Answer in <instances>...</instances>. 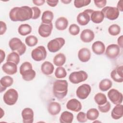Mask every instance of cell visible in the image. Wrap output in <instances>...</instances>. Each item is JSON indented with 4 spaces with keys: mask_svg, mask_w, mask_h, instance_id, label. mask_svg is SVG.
Instances as JSON below:
<instances>
[{
    "mask_svg": "<svg viewBox=\"0 0 123 123\" xmlns=\"http://www.w3.org/2000/svg\"><path fill=\"white\" fill-rule=\"evenodd\" d=\"M91 48L93 52L97 55H101L104 53L105 50V45L100 41H97L94 42Z\"/></svg>",
    "mask_w": 123,
    "mask_h": 123,
    "instance_id": "44dd1931",
    "label": "cell"
},
{
    "mask_svg": "<svg viewBox=\"0 0 123 123\" xmlns=\"http://www.w3.org/2000/svg\"><path fill=\"white\" fill-rule=\"evenodd\" d=\"M95 5L99 8H102L105 7L107 3V0H94Z\"/></svg>",
    "mask_w": 123,
    "mask_h": 123,
    "instance_id": "ee69618b",
    "label": "cell"
},
{
    "mask_svg": "<svg viewBox=\"0 0 123 123\" xmlns=\"http://www.w3.org/2000/svg\"><path fill=\"white\" fill-rule=\"evenodd\" d=\"M67 72L65 68L62 66L57 67L55 71V75L57 78H64L67 75Z\"/></svg>",
    "mask_w": 123,
    "mask_h": 123,
    "instance_id": "74e56055",
    "label": "cell"
},
{
    "mask_svg": "<svg viewBox=\"0 0 123 123\" xmlns=\"http://www.w3.org/2000/svg\"><path fill=\"white\" fill-rule=\"evenodd\" d=\"M24 123H32L34 121V111L31 108L24 109L21 113Z\"/></svg>",
    "mask_w": 123,
    "mask_h": 123,
    "instance_id": "2e32d148",
    "label": "cell"
},
{
    "mask_svg": "<svg viewBox=\"0 0 123 123\" xmlns=\"http://www.w3.org/2000/svg\"><path fill=\"white\" fill-rule=\"evenodd\" d=\"M53 17V13L51 11L49 10L44 11L43 12L41 17V21L42 24H49L52 23Z\"/></svg>",
    "mask_w": 123,
    "mask_h": 123,
    "instance_id": "f1b7e54d",
    "label": "cell"
},
{
    "mask_svg": "<svg viewBox=\"0 0 123 123\" xmlns=\"http://www.w3.org/2000/svg\"><path fill=\"white\" fill-rule=\"evenodd\" d=\"M66 108L68 110L70 111L74 112H78L82 109V104L77 99L72 98L67 102Z\"/></svg>",
    "mask_w": 123,
    "mask_h": 123,
    "instance_id": "ac0fdd59",
    "label": "cell"
},
{
    "mask_svg": "<svg viewBox=\"0 0 123 123\" xmlns=\"http://www.w3.org/2000/svg\"><path fill=\"white\" fill-rule=\"evenodd\" d=\"M55 27L57 29L62 31L66 29L68 25V21L64 17H60L55 21Z\"/></svg>",
    "mask_w": 123,
    "mask_h": 123,
    "instance_id": "484cf974",
    "label": "cell"
},
{
    "mask_svg": "<svg viewBox=\"0 0 123 123\" xmlns=\"http://www.w3.org/2000/svg\"><path fill=\"white\" fill-rule=\"evenodd\" d=\"M91 91V88L90 85L87 84H84L80 86L77 88L76 95L79 98L81 99H85L88 97Z\"/></svg>",
    "mask_w": 123,
    "mask_h": 123,
    "instance_id": "8fae6325",
    "label": "cell"
},
{
    "mask_svg": "<svg viewBox=\"0 0 123 123\" xmlns=\"http://www.w3.org/2000/svg\"><path fill=\"white\" fill-rule=\"evenodd\" d=\"M109 99L115 105L120 104L123 101V94L118 90L111 89L108 92Z\"/></svg>",
    "mask_w": 123,
    "mask_h": 123,
    "instance_id": "7c38bea8",
    "label": "cell"
},
{
    "mask_svg": "<svg viewBox=\"0 0 123 123\" xmlns=\"http://www.w3.org/2000/svg\"><path fill=\"white\" fill-rule=\"evenodd\" d=\"M65 62L66 57L62 53H59L56 54L53 59L54 64L57 66H62L65 63Z\"/></svg>",
    "mask_w": 123,
    "mask_h": 123,
    "instance_id": "f546056e",
    "label": "cell"
},
{
    "mask_svg": "<svg viewBox=\"0 0 123 123\" xmlns=\"http://www.w3.org/2000/svg\"><path fill=\"white\" fill-rule=\"evenodd\" d=\"M73 119V114L68 111L62 112L60 117V122L62 123H71Z\"/></svg>",
    "mask_w": 123,
    "mask_h": 123,
    "instance_id": "83f0119b",
    "label": "cell"
},
{
    "mask_svg": "<svg viewBox=\"0 0 123 123\" xmlns=\"http://www.w3.org/2000/svg\"><path fill=\"white\" fill-rule=\"evenodd\" d=\"M87 78V74L85 71L81 70L71 73L69 76V80L72 83L76 84L86 81Z\"/></svg>",
    "mask_w": 123,
    "mask_h": 123,
    "instance_id": "8992f818",
    "label": "cell"
},
{
    "mask_svg": "<svg viewBox=\"0 0 123 123\" xmlns=\"http://www.w3.org/2000/svg\"><path fill=\"white\" fill-rule=\"evenodd\" d=\"M18 98V93L17 90L13 88L8 89L4 94L3 99L4 102L8 105H13Z\"/></svg>",
    "mask_w": 123,
    "mask_h": 123,
    "instance_id": "5b68a950",
    "label": "cell"
},
{
    "mask_svg": "<svg viewBox=\"0 0 123 123\" xmlns=\"http://www.w3.org/2000/svg\"><path fill=\"white\" fill-rule=\"evenodd\" d=\"M2 71L7 74L13 75L17 73V66L16 64L11 62H7L2 66Z\"/></svg>",
    "mask_w": 123,
    "mask_h": 123,
    "instance_id": "e0dca14e",
    "label": "cell"
},
{
    "mask_svg": "<svg viewBox=\"0 0 123 123\" xmlns=\"http://www.w3.org/2000/svg\"><path fill=\"white\" fill-rule=\"evenodd\" d=\"M65 41L62 37H57L51 40L47 44V48L49 51L56 52L59 51L65 44Z\"/></svg>",
    "mask_w": 123,
    "mask_h": 123,
    "instance_id": "52a82bcc",
    "label": "cell"
},
{
    "mask_svg": "<svg viewBox=\"0 0 123 123\" xmlns=\"http://www.w3.org/2000/svg\"><path fill=\"white\" fill-rule=\"evenodd\" d=\"M33 2L34 4L37 6H41L44 4L45 2V0H33Z\"/></svg>",
    "mask_w": 123,
    "mask_h": 123,
    "instance_id": "7dc6e473",
    "label": "cell"
},
{
    "mask_svg": "<svg viewBox=\"0 0 123 123\" xmlns=\"http://www.w3.org/2000/svg\"><path fill=\"white\" fill-rule=\"evenodd\" d=\"M91 2L90 0H74V5L77 8H80L84 6L89 5Z\"/></svg>",
    "mask_w": 123,
    "mask_h": 123,
    "instance_id": "f35d334b",
    "label": "cell"
},
{
    "mask_svg": "<svg viewBox=\"0 0 123 123\" xmlns=\"http://www.w3.org/2000/svg\"><path fill=\"white\" fill-rule=\"evenodd\" d=\"M33 11L32 8L28 6L15 7L12 9L9 12V17L13 22L25 21L32 19Z\"/></svg>",
    "mask_w": 123,
    "mask_h": 123,
    "instance_id": "6da1fadb",
    "label": "cell"
},
{
    "mask_svg": "<svg viewBox=\"0 0 123 123\" xmlns=\"http://www.w3.org/2000/svg\"><path fill=\"white\" fill-rule=\"evenodd\" d=\"M93 11L91 9H86L79 13L76 18L77 23L81 25H87L90 20V15Z\"/></svg>",
    "mask_w": 123,
    "mask_h": 123,
    "instance_id": "30bf717a",
    "label": "cell"
},
{
    "mask_svg": "<svg viewBox=\"0 0 123 123\" xmlns=\"http://www.w3.org/2000/svg\"><path fill=\"white\" fill-rule=\"evenodd\" d=\"M20 73L22 78L26 81H30L36 76V72L33 70L32 65L28 62H23L20 67Z\"/></svg>",
    "mask_w": 123,
    "mask_h": 123,
    "instance_id": "3957f363",
    "label": "cell"
},
{
    "mask_svg": "<svg viewBox=\"0 0 123 123\" xmlns=\"http://www.w3.org/2000/svg\"><path fill=\"white\" fill-rule=\"evenodd\" d=\"M25 42L28 46L34 47L37 44L38 42V39L36 36L30 35L27 36L25 38Z\"/></svg>",
    "mask_w": 123,
    "mask_h": 123,
    "instance_id": "8d00e7d4",
    "label": "cell"
},
{
    "mask_svg": "<svg viewBox=\"0 0 123 123\" xmlns=\"http://www.w3.org/2000/svg\"><path fill=\"white\" fill-rule=\"evenodd\" d=\"M104 18V15L102 12L100 11H93L90 15V20L95 24L101 23Z\"/></svg>",
    "mask_w": 123,
    "mask_h": 123,
    "instance_id": "4316f807",
    "label": "cell"
},
{
    "mask_svg": "<svg viewBox=\"0 0 123 123\" xmlns=\"http://www.w3.org/2000/svg\"><path fill=\"white\" fill-rule=\"evenodd\" d=\"M95 102L98 105H102L106 103L107 101V98L105 94L102 93H98L96 94L94 97Z\"/></svg>",
    "mask_w": 123,
    "mask_h": 123,
    "instance_id": "836d02e7",
    "label": "cell"
},
{
    "mask_svg": "<svg viewBox=\"0 0 123 123\" xmlns=\"http://www.w3.org/2000/svg\"><path fill=\"white\" fill-rule=\"evenodd\" d=\"M120 52L119 46L115 44L109 45L106 48L105 54L106 56L111 59H114L118 57Z\"/></svg>",
    "mask_w": 123,
    "mask_h": 123,
    "instance_id": "4fadbf2b",
    "label": "cell"
},
{
    "mask_svg": "<svg viewBox=\"0 0 123 123\" xmlns=\"http://www.w3.org/2000/svg\"><path fill=\"white\" fill-rule=\"evenodd\" d=\"M86 115L87 119L90 121H94L98 118L99 111L95 108H91L87 111Z\"/></svg>",
    "mask_w": 123,
    "mask_h": 123,
    "instance_id": "d6a6232c",
    "label": "cell"
},
{
    "mask_svg": "<svg viewBox=\"0 0 123 123\" xmlns=\"http://www.w3.org/2000/svg\"><path fill=\"white\" fill-rule=\"evenodd\" d=\"M9 46L12 51L17 52L20 56L24 54L26 49L25 45L18 37H13L9 42Z\"/></svg>",
    "mask_w": 123,
    "mask_h": 123,
    "instance_id": "277c9868",
    "label": "cell"
},
{
    "mask_svg": "<svg viewBox=\"0 0 123 123\" xmlns=\"http://www.w3.org/2000/svg\"><path fill=\"white\" fill-rule=\"evenodd\" d=\"M32 11H33V16L32 19H37L41 14V11L39 8L37 7H32Z\"/></svg>",
    "mask_w": 123,
    "mask_h": 123,
    "instance_id": "7bdbcfd3",
    "label": "cell"
},
{
    "mask_svg": "<svg viewBox=\"0 0 123 123\" xmlns=\"http://www.w3.org/2000/svg\"><path fill=\"white\" fill-rule=\"evenodd\" d=\"M68 82L65 80H57L53 85V93L58 99L63 98L68 92Z\"/></svg>",
    "mask_w": 123,
    "mask_h": 123,
    "instance_id": "7a4b0ae2",
    "label": "cell"
},
{
    "mask_svg": "<svg viewBox=\"0 0 123 123\" xmlns=\"http://www.w3.org/2000/svg\"><path fill=\"white\" fill-rule=\"evenodd\" d=\"M72 1L71 0H61V2L64 4H69Z\"/></svg>",
    "mask_w": 123,
    "mask_h": 123,
    "instance_id": "816d5d0a",
    "label": "cell"
},
{
    "mask_svg": "<svg viewBox=\"0 0 123 123\" xmlns=\"http://www.w3.org/2000/svg\"><path fill=\"white\" fill-rule=\"evenodd\" d=\"M108 32L111 35L115 36L120 34L121 32V28L118 25L113 24L109 26Z\"/></svg>",
    "mask_w": 123,
    "mask_h": 123,
    "instance_id": "d590c367",
    "label": "cell"
},
{
    "mask_svg": "<svg viewBox=\"0 0 123 123\" xmlns=\"http://www.w3.org/2000/svg\"><path fill=\"white\" fill-rule=\"evenodd\" d=\"M111 105L109 101H107L106 103L102 105H98V109L99 111L102 113L108 112L111 109Z\"/></svg>",
    "mask_w": 123,
    "mask_h": 123,
    "instance_id": "60d3db41",
    "label": "cell"
},
{
    "mask_svg": "<svg viewBox=\"0 0 123 123\" xmlns=\"http://www.w3.org/2000/svg\"><path fill=\"white\" fill-rule=\"evenodd\" d=\"M0 58H1L0 63H2L5 59V52L2 49L0 50Z\"/></svg>",
    "mask_w": 123,
    "mask_h": 123,
    "instance_id": "f907efd6",
    "label": "cell"
},
{
    "mask_svg": "<svg viewBox=\"0 0 123 123\" xmlns=\"http://www.w3.org/2000/svg\"><path fill=\"white\" fill-rule=\"evenodd\" d=\"M68 30L70 34L73 36H76L80 32V28L79 26L74 24L71 25Z\"/></svg>",
    "mask_w": 123,
    "mask_h": 123,
    "instance_id": "ab89813d",
    "label": "cell"
},
{
    "mask_svg": "<svg viewBox=\"0 0 123 123\" xmlns=\"http://www.w3.org/2000/svg\"><path fill=\"white\" fill-rule=\"evenodd\" d=\"M104 17L110 20H115L119 15V11L116 7L107 6L104 7L102 10Z\"/></svg>",
    "mask_w": 123,
    "mask_h": 123,
    "instance_id": "ba28073f",
    "label": "cell"
},
{
    "mask_svg": "<svg viewBox=\"0 0 123 123\" xmlns=\"http://www.w3.org/2000/svg\"><path fill=\"white\" fill-rule=\"evenodd\" d=\"M0 35H2L4 34L6 30H7V26L5 22L1 21L0 22Z\"/></svg>",
    "mask_w": 123,
    "mask_h": 123,
    "instance_id": "f6af8a7d",
    "label": "cell"
},
{
    "mask_svg": "<svg viewBox=\"0 0 123 123\" xmlns=\"http://www.w3.org/2000/svg\"><path fill=\"white\" fill-rule=\"evenodd\" d=\"M112 118L115 120H118L122 118L123 116V106L121 104H117L112 109L111 112Z\"/></svg>",
    "mask_w": 123,
    "mask_h": 123,
    "instance_id": "cb8c5ba5",
    "label": "cell"
},
{
    "mask_svg": "<svg viewBox=\"0 0 123 123\" xmlns=\"http://www.w3.org/2000/svg\"><path fill=\"white\" fill-rule=\"evenodd\" d=\"M95 34L94 32L89 29L83 30L80 36L81 40L85 43L91 42L94 38Z\"/></svg>",
    "mask_w": 123,
    "mask_h": 123,
    "instance_id": "d6986e66",
    "label": "cell"
},
{
    "mask_svg": "<svg viewBox=\"0 0 123 123\" xmlns=\"http://www.w3.org/2000/svg\"><path fill=\"white\" fill-rule=\"evenodd\" d=\"M32 58L35 61L39 62L45 59L47 57V51L43 46H39L34 49L31 52Z\"/></svg>",
    "mask_w": 123,
    "mask_h": 123,
    "instance_id": "9c48e42d",
    "label": "cell"
},
{
    "mask_svg": "<svg viewBox=\"0 0 123 123\" xmlns=\"http://www.w3.org/2000/svg\"><path fill=\"white\" fill-rule=\"evenodd\" d=\"M112 86V82L109 79H102L99 83V88L102 91H106L110 89Z\"/></svg>",
    "mask_w": 123,
    "mask_h": 123,
    "instance_id": "4dcf8cb0",
    "label": "cell"
},
{
    "mask_svg": "<svg viewBox=\"0 0 123 123\" xmlns=\"http://www.w3.org/2000/svg\"><path fill=\"white\" fill-rule=\"evenodd\" d=\"M77 120L79 123H85L87 121V117L86 114L82 111H80L76 116Z\"/></svg>",
    "mask_w": 123,
    "mask_h": 123,
    "instance_id": "b9f144b4",
    "label": "cell"
},
{
    "mask_svg": "<svg viewBox=\"0 0 123 123\" xmlns=\"http://www.w3.org/2000/svg\"><path fill=\"white\" fill-rule=\"evenodd\" d=\"M53 29V25L52 23L49 24H41L38 28V34L43 37H49Z\"/></svg>",
    "mask_w": 123,
    "mask_h": 123,
    "instance_id": "5bb4252c",
    "label": "cell"
},
{
    "mask_svg": "<svg viewBox=\"0 0 123 123\" xmlns=\"http://www.w3.org/2000/svg\"><path fill=\"white\" fill-rule=\"evenodd\" d=\"M123 1L122 0H119L118 2L117 5V8L119 10V11L123 12Z\"/></svg>",
    "mask_w": 123,
    "mask_h": 123,
    "instance_id": "c3c4849f",
    "label": "cell"
},
{
    "mask_svg": "<svg viewBox=\"0 0 123 123\" xmlns=\"http://www.w3.org/2000/svg\"><path fill=\"white\" fill-rule=\"evenodd\" d=\"M7 62H11L17 65L20 62V55L16 52L13 51L8 55L6 59Z\"/></svg>",
    "mask_w": 123,
    "mask_h": 123,
    "instance_id": "e575fe53",
    "label": "cell"
},
{
    "mask_svg": "<svg viewBox=\"0 0 123 123\" xmlns=\"http://www.w3.org/2000/svg\"><path fill=\"white\" fill-rule=\"evenodd\" d=\"M13 83V78L8 75L2 77L0 80V92L5 90L6 88L11 86Z\"/></svg>",
    "mask_w": 123,
    "mask_h": 123,
    "instance_id": "7402d4cb",
    "label": "cell"
},
{
    "mask_svg": "<svg viewBox=\"0 0 123 123\" xmlns=\"http://www.w3.org/2000/svg\"><path fill=\"white\" fill-rule=\"evenodd\" d=\"M91 57V52L90 50L86 48L81 49L78 52V58L79 60L83 62H88Z\"/></svg>",
    "mask_w": 123,
    "mask_h": 123,
    "instance_id": "ffe728a7",
    "label": "cell"
},
{
    "mask_svg": "<svg viewBox=\"0 0 123 123\" xmlns=\"http://www.w3.org/2000/svg\"><path fill=\"white\" fill-rule=\"evenodd\" d=\"M61 110V106L57 102L53 101L50 102L48 106V111L52 115H56L60 113Z\"/></svg>",
    "mask_w": 123,
    "mask_h": 123,
    "instance_id": "603a6c76",
    "label": "cell"
},
{
    "mask_svg": "<svg viewBox=\"0 0 123 123\" xmlns=\"http://www.w3.org/2000/svg\"><path fill=\"white\" fill-rule=\"evenodd\" d=\"M54 67L52 63L48 61L44 62L41 65V71L45 75L51 74L54 71Z\"/></svg>",
    "mask_w": 123,
    "mask_h": 123,
    "instance_id": "d4e9b609",
    "label": "cell"
},
{
    "mask_svg": "<svg viewBox=\"0 0 123 123\" xmlns=\"http://www.w3.org/2000/svg\"><path fill=\"white\" fill-rule=\"evenodd\" d=\"M18 32L21 36H26L32 32V27L27 24H22L19 26L18 28Z\"/></svg>",
    "mask_w": 123,
    "mask_h": 123,
    "instance_id": "1f68e13d",
    "label": "cell"
},
{
    "mask_svg": "<svg viewBox=\"0 0 123 123\" xmlns=\"http://www.w3.org/2000/svg\"><path fill=\"white\" fill-rule=\"evenodd\" d=\"M123 66L117 67L111 73V78L115 82L122 83L123 82Z\"/></svg>",
    "mask_w": 123,
    "mask_h": 123,
    "instance_id": "9a60e30c",
    "label": "cell"
},
{
    "mask_svg": "<svg viewBox=\"0 0 123 123\" xmlns=\"http://www.w3.org/2000/svg\"><path fill=\"white\" fill-rule=\"evenodd\" d=\"M46 2L47 3L48 5H49L50 7H55L57 4L59 2V0H46Z\"/></svg>",
    "mask_w": 123,
    "mask_h": 123,
    "instance_id": "bcb514c9",
    "label": "cell"
},
{
    "mask_svg": "<svg viewBox=\"0 0 123 123\" xmlns=\"http://www.w3.org/2000/svg\"><path fill=\"white\" fill-rule=\"evenodd\" d=\"M117 42L119 47H121V48H123V36H121L118 37L117 39Z\"/></svg>",
    "mask_w": 123,
    "mask_h": 123,
    "instance_id": "681fc988",
    "label": "cell"
}]
</instances>
